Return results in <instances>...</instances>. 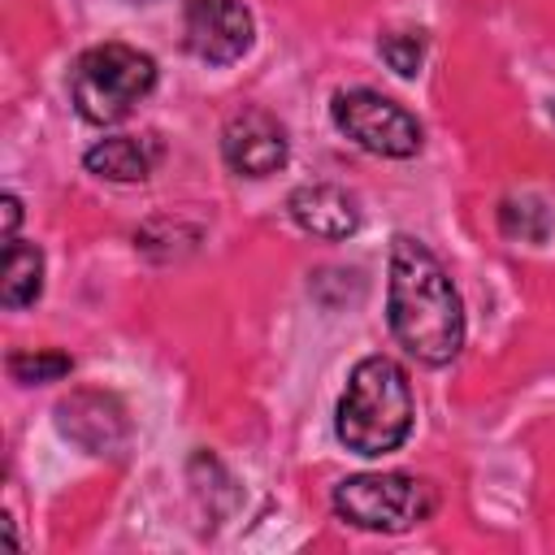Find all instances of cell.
<instances>
[{
  "label": "cell",
  "mask_w": 555,
  "mask_h": 555,
  "mask_svg": "<svg viewBox=\"0 0 555 555\" xmlns=\"http://www.w3.org/2000/svg\"><path fill=\"white\" fill-rule=\"evenodd\" d=\"M334 429L347 442V451H356V455L373 460V455L399 451L408 429H412V386H408V373L390 356H364L351 369V377H347Z\"/></svg>",
  "instance_id": "7a4b0ae2"
},
{
  "label": "cell",
  "mask_w": 555,
  "mask_h": 555,
  "mask_svg": "<svg viewBox=\"0 0 555 555\" xmlns=\"http://www.w3.org/2000/svg\"><path fill=\"white\" fill-rule=\"evenodd\" d=\"M386 317L408 356L421 364H447L464 347V308L460 295L438 264V256L412 234H395L390 243V291Z\"/></svg>",
  "instance_id": "6da1fadb"
},
{
  "label": "cell",
  "mask_w": 555,
  "mask_h": 555,
  "mask_svg": "<svg viewBox=\"0 0 555 555\" xmlns=\"http://www.w3.org/2000/svg\"><path fill=\"white\" fill-rule=\"evenodd\" d=\"M43 291V251L35 243H4V278H0V304L4 308H26Z\"/></svg>",
  "instance_id": "30bf717a"
},
{
  "label": "cell",
  "mask_w": 555,
  "mask_h": 555,
  "mask_svg": "<svg viewBox=\"0 0 555 555\" xmlns=\"http://www.w3.org/2000/svg\"><path fill=\"white\" fill-rule=\"evenodd\" d=\"M377 52L386 56V65H390L395 74L412 78V74L421 69V61H425V39L412 35V30H390V35L377 39Z\"/></svg>",
  "instance_id": "7c38bea8"
},
{
  "label": "cell",
  "mask_w": 555,
  "mask_h": 555,
  "mask_svg": "<svg viewBox=\"0 0 555 555\" xmlns=\"http://www.w3.org/2000/svg\"><path fill=\"white\" fill-rule=\"evenodd\" d=\"M0 208H4V243H13L17 238V221H22V204H17V195H4Z\"/></svg>",
  "instance_id": "4fadbf2b"
},
{
  "label": "cell",
  "mask_w": 555,
  "mask_h": 555,
  "mask_svg": "<svg viewBox=\"0 0 555 555\" xmlns=\"http://www.w3.org/2000/svg\"><path fill=\"white\" fill-rule=\"evenodd\" d=\"M160 160V143L156 139H139V134H113V139H100L82 165L95 173V178H108V182H143Z\"/></svg>",
  "instance_id": "9c48e42d"
},
{
  "label": "cell",
  "mask_w": 555,
  "mask_h": 555,
  "mask_svg": "<svg viewBox=\"0 0 555 555\" xmlns=\"http://www.w3.org/2000/svg\"><path fill=\"white\" fill-rule=\"evenodd\" d=\"M134 4H152V0H134Z\"/></svg>",
  "instance_id": "5bb4252c"
},
{
  "label": "cell",
  "mask_w": 555,
  "mask_h": 555,
  "mask_svg": "<svg viewBox=\"0 0 555 555\" xmlns=\"http://www.w3.org/2000/svg\"><path fill=\"white\" fill-rule=\"evenodd\" d=\"M438 507V494L429 481L412 473H360L338 481L334 490V512L360 529H382V533H403Z\"/></svg>",
  "instance_id": "277c9868"
},
{
  "label": "cell",
  "mask_w": 555,
  "mask_h": 555,
  "mask_svg": "<svg viewBox=\"0 0 555 555\" xmlns=\"http://www.w3.org/2000/svg\"><path fill=\"white\" fill-rule=\"evenodd\" d=\"M330 113H334V126L351 143H360L364 152L395 156V160L421 152V121L403 104H395L390 95H382V91H369V87L338 91L334 104H330Z\"/></svg>",
  "instance_id": "5b68a950"
},
{
  "label": "cell",
  "mask_w": 555,
  "mask_h": 555,
  "mask_svg": "<svg viewBox=\"0 0 555 555\" xmlns=\"http://www.w3.org/2000/svg\"><path fill=\"white\" fill-rule=\"evenodd\" d=\"M251 13L243 0H186L182 4V39L208 65H230L251 48Z\"/></svg>",
  "instance_id": "8992f818"
},
{
  "label": "cell",
  "mask_w": 555,
  "mask_h": 555,
  "mask_svg": "<svg viewBox=\"0 0 555 555\" xmlns=\"http://www.w3.org/2000/svg\"><path fill=\"white\" fill-rule=\"evenodd\" d=\"M152 87H156V61L130 43L87 48L69 69V100L95 126L121 121Z\"/></svg>",
  "instance_id": "3957f363"
},
{
  "label": "cell",
  "mask_w": 555,
  "mask_h": 555,
  "mask_svg": "<svg viewBox=\"0 0 555 555\" xmlns=\"http://www.w3.org/2000/svg\"><path fill=\"white\" fill-rule=\"evenodd\" d=\"M74 369V360L65 351H22V356H9V377L13 382H56Z\"/></svg>",
  "instance_id": "8fae6325"
},
{
  "label": "cell",
  "mask_w": 555,
  "mask_h": 555,
  "mask_svg": "<svg viewBox=\"0 0 555 555\" xmlns=\"http://www.w3.org/2000/svg\"><path fill=\"white\" fill-rule=\"evenodd\" d=\"M286 208H291L295 225L308 230V234H317V238H347L360 225L356 195L343 191V186H334V182H308V186L291 191Z\"/></svg>",
  "instance_id": "ba28073f"
},
{
  "label": "cell",
  "mask_w": 555,
  "mask_h": 555,
  "mask_svg": "<svg viewBox=\"0 0 555 555\" xmlns=\"http://www.w3.org/2000/svg\"><path fill=\"white\" fill-rule=\"evenodd\" d=\"M221 156L234 173H247V178H269L286 165L291 156V139H286V126L264 113V108H238L225 130H221Z\"/></svg>",
  "instance_id": "52a82bcc"
}]
</instances>
